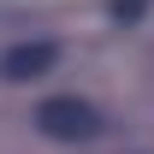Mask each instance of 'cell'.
<instances>
[{"instance_id": "cell-1", "label": "cell", "mask_w": 154, "mask_h": 154, "mask_svg": "<svg viewBox=\"0 0 154 154\" xmlns=\"http://www.w3.org/2000/svg\"><path fill=\"white\" fill-rule=\"evenodd\" d=\"M36 131L48 142H95L101 136V113L89 101H77V95H48L36 107Z\"/></svg>"}, {"instance_id": "cell-2", "label": "cell", "mask_w": 154, "mask_h": 154, "mask_svg": "<svg viewBox=\"0 0 154 154\" xmlns=\"http://www.w3.org/2000/svg\"><path fill=\"white\" fill-rule=\"evenodd\" d=\"M54 65H59V48H54V42H18V48H6V54H0V77H6V83L48 77Z\"/></svg>"}, {"instance_id": "cell-3", "label": "cell", "mask_w": 154, "mask_h": 154, "mask_svg": "<svg viewBox=\"0 0 154 154\" xmlns=\"http://www.w3.org/2000/svg\"><path fill=\"white\" fill-rule=\"evenodd\" d=\"M107 12H113L119 24H136L142 12H148V0H107Z\"/></svg>"}]
</instances>
